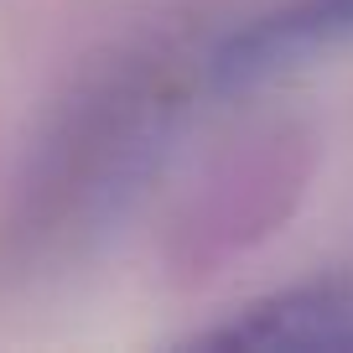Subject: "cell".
Segmentation results:
<instances>
[{
  "label": "cell",
  "mask_w": 353,
  "mask_h": 353,
  "mask_svg": "<svg viewBox=\"0 0 353 353\" xmlns=\"http://www.w3.org/2000/svg\"><path fill=\"white\" fill-rule=\"evenodd\" d=\"M203 343L353 353V270H332V276H312L270 291V296L250 301L244 312H234L223 327L203 332Z\"/></svg>",
  "instance_id": "6da1fadb"
},
{
  "label": "cell",
  "mask_w": 353,
  "mask_h": 353,
  "mask_svg": "<svg viewBox=\"0 0 353 353\" xmlns=\"http://www.w3.org/2000/svg\"><path fill=\"white\" fill-rule=\"evenodd\" d=\"M353 32V0H296L286 11L254 21L250 32H239L219 57H213V73L223 83H239V78L270 73V68L291 63V57L312 52V47H327L338 37Z\"/></svg>",
  "instance_id": "7a4b0ae2"
}]
</instances>
